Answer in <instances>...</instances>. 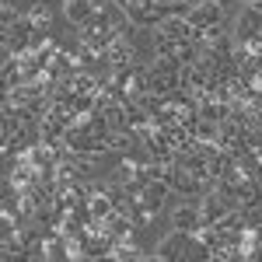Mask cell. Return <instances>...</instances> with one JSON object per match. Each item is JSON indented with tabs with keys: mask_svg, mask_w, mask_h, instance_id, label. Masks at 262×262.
<instances>
[{
	"mask_svg": "<svg viewBox=\"0 0 262 262\" xmlns=\"http://www.w3.org/2000/svg\"><path fill=\"white\" fill-rule=\"evenodd\" d=\"M185 245H189V234H185V231H179V227H168L161 238L154 242L150 259H158V262H179L182 252H185Z\"/></svg>",
	"mask_w": 262,
	"mask_h": 262,
	"instance_id": "1",
	"label": "cell"
},
{
	"mask_svg": "<svg viewBox=\"0 0 262 262\" xmlns=\"http://www.w3.org/2000/svg\"><path fill=\"white\" fill-rule=\"evenodd\" d=\"M262 32V11L259 7H252V4H242L238 11H234V42H248L255 39Z\"/></svg>",
	"mask_w": 262,
	"mask_h": 262,
	"instance_id": "2",
	"label": "cell"
},
{
	"mask_svg": "<svg viewBox=\"0 0 262 262\" xmlns=\"http://www.w3.org/2000/svg\"><path fill=\"white\" fill-rule=\"evenodd\" d=\"M227 18H234V14H227L217 0H200V4H196V7H189V14H185V21H189V25H196V28L224 25Z\"/></svg>",
	"mask_w": 262,
	"mask_h": 262,
	"instance_id": "3",
	"label": "cell"
},
{
	"mask_svg": "<svg viewBox=\"0 0 262 262\" xmlns=\"http://www.w3.org/2000/svg\"><path fill=\"white\" fill-rule=\"evenodd\" d=\"M91 14H95V0H67L60 18L67 21L70 28H81V25L91 21Z\"/></svg>",
	"mask_w": 262,
	"mask_h": 262,
	"instance_id": "4",
	"label": "cell"
},
{
	"mask_svg": "<svg viewBox=\"0 0 262 262\" xmlns=\"http://www.w3.org/2000/svg\"><path fill=\"white\" fill-rule=\"evenodd\" d=\"M227 210H234L231 200H224L217 192H206V196H203V206H200V217H203V224H217Z\"/></svg>",
	"mask_w": 262,
	"mask_h": 262,
	"instance_id": "5",
	"label": "cell"
},
{
	"mask_svg": "<svg viewBox=\"0 0 262 262\" xmlns=\"http://www.w3.org/2000/svg\"><path fill=\"white\" fill-rule=\"evenodd\" d=\"M262 206V185L259 179H242L238 182V210H252Z\"/></svg>",
	"mask_w": 262,
	"mask_h": 262,
	"instance_id": "6",
	"label": "cell"
},
{
	"mask_svg": "<svg viewBox=\"0 0 262 262\" xmlns=\"http://www.w3.org/2000/svg\"><path fill=\"white\" fill-rule=\"evenodd\" d=\"M200 116H203V119H213V122L231 119V101L217 98V95H206V98L200 101Z\"/></svg>",
	"mask_w": 262,
	"mask_h": 262,
	"instance_id": "7",
	"label": "cell"
},
{
	"mask_svg": "<svg viewBox=\"0 0 262 262\" xmlns=\"http://www.w3.org/2000/svg\"><path fill=\"white\" fill-rule=\"evenodd\" d=\"M189 28H192V25H189L185 18H164L161 25H158V32H164L168 39H175V42L189 39Z\"/></svg>",
	"mask_w": 262,
	"mask_h": 262,
	"instance_id": "8",
	"label": "cell"
},
{
	"mask_svg": "<svg viewBox=\"0 0 262 262\" xmlns=\"http://www.w3.org/2000/svg\"><path fill=\"white\" fill-rule=\"evenodd\" d=\"M179 56H154V63L147 67L154 77H179Z\"/></svg>",
	"mask_w": 262,
	"mask_h": 262,
	"instance_id": "9",
	"label": "cell"
},
{
	"mask_svg": "<svg viewBox=\"0 0 262 262\" xmlns=\"http://www.w3.org/2000/svg\"><path fill=\"white\" fill-rule=\"evenodd\" d=\"M0 259L4 262H18V259H28V248L18 242V238H4L0 242Z\"/></svg>",
	"mask_w": 262,
	"mask_h": 262,
	"instance_id": "10",
	"label": "cell"
},
{
	"mask_svg": "<svg viewBox=\"0 0 262 262\" xmlns=\"http://www.w3.org/2000/svg\"><path fill=\"white\" fill-rule=\"evenodd\" d=\"M70 84H74L77 95H91V91H98V88H101V81L95 77V74H88V70H77V74L70 77Z\"/></svg>",
	"mask_w": 262,
	"mask_h": 262,
	"instance_id": "11",
	"label": "cell"
},
{
	"mask_svg": "<svg viewBox=\"0 0 262 262\" xmlns=\"http://www.w3.org/2000/svg\"><path fill=\"white\" fill-rule=\"evenodd\" d=\"M105 119H108V129H129V122H126V101H112L105 108Z\"/></svg>",
	"mask_w": 262,
	"mask_h": 262,
	"instance_id": "12",
	"label": "cell"
},
{
	"mask_svg": "<svg viewBox=\"0 0 262 262\" xmlns=\"http://www.w3.org/2000/svg\"><path fill=\"white\" fill-rule=\"evenodd\" d=\"M21 14H25V11H21L18 4H0V32H4V28H11Z\"/></svg>",
	"mask_w": 262,
	"mask_h": 262,
	"instance_id": "13",
	"label": "cell"
},
{
	"mask_svg": "<svg viewBox=\"0 0 262 262\" xmlns=\"http://www.w3.org/2000/svg\"><path fill=\"white\" fill-rule=\"evenodd\" d=\"M217 133H221V122L200 119V126H196V140H217Z\"/></svg>",
	"mask_w": 262,
	"mask_h": 262,
	"instance_id": "14",
	"label": "cell"
},
{
	"mask_svg": "<svg viewBox=\"0 0 262 262\" xmlns=\"http://www.w3.org/2000/svg\"><path fill=\"white\" fill-rule=\"evenodd\" d=\"M28 262H46V238H39L35 245H28Z\"/></svg>",
	"mask_w": 262,
	"mask_h": 262,
	"instance_id": "15",
	"label": "cell"
},
{
	"mask_svg": "<svg viewBox=\"0 0 262 262\" xmlns=\"http://www.w3.org/2000/svg\"><path fill=\"white\" fill-rule=\"evenodd\" d=\"M217 4H221V7L227 11V14H234V0H217Z\"/></svg>",
	"mask_w": 262,
	"mask_h": 262,
	"instance_id": "16",
	"label": "cell"
},
{
	"mask_svg": "<svg viewBox=\"0 0 262 262\" xmlns=\"http://www.w3.org/2000/svg\"><path fill=\"white\" fill-rule=\"evenodd\" d=\"M242 4H252V7H259V4H262V0H242Z\"/></svg>",
	"mask_w": 262,
	"mask_h": 262,
	"instance_id": "17",
	"label": "cell"
},
{
	"mask_svg": "<svg viewBox=\"0 0 262 262\" xmlns=\"http://www.w3.org/2000/svg\"><path fill=\"white\" fill-rule=\"evenodd\" d=\"M182 4H189V7H196V4H200V0H182Z\"/></svg>",
	"mask_w": 262,
	"mask_h": 262,
	"instance_id": "18",
	"label": "cell"
},
{
	"mask_svg": "<svg viewBox=\"0 0 262 262\" xmlns=\"http://www.w3.org/2000/svg\"><path fill=\"white\" fill-rule=\"evenodd\" d=\"M158 4H182V0H158Z\"/></svg>",
	"mask_w": 262,
	"mask_h": 262,
	"instance_id": "19",
	"label": "cell"
},
{
	"mask_svg": "<svg viewBox=\"0 0 262 262\" xmlns=\"http://www.w3.org/2000/svg\"><path fill=\"white\" fill-rule=\"evenodd\" d=\"M259 11H262V4H259Z\"/></svg>",
	"mask_w": 262,
	"mask_h": 262,
	"instance_id": "20",
	"label": "cell"
}]
</instances>
